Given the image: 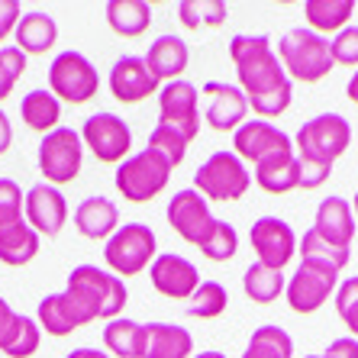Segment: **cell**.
Listing matches in <instances>:
<instances>
[{"instance_id":"cell-1","label":"cell","mask_w":358,"mask_h":358,"mask_svg":"<svg viewBox=\"0 0 358 358\" xmlns=\"http://www.w3.org/2000/svg\"><path fill=\"white\" fill-rule=\"evenodd\" d=\"M229 59L236 65L239 91L249 100V110L259 113V120L281 117L294 100V84L284 75L278 52L271 49L268 36H233L229 42Z\"/></svg>"},{"instance_id":"cell-2","label":"cell","mask_w":358,"mask_h":358,"mask_svg":"<svg viewBox=\"0 0 358 358\" xmlns=\"http://www.w3.org/2000/svg\"><path fill=\"white\" fill-rule=\"evenodd\" d=\"M65 294L75 300L81 310L84 323H97V320H117L126 307V284L123 278L110 275L97 265H78L68 275Z\"/></svg>"},{"instance_id":"cell-3","label":"cell","mask_w":358,"mask_h":358,"mask_svg":"<svg viewBox=\"0 0 358 358\" xmlns=\"http://www.w3.org/2000/svg\"><path fill=\"white\" fill-rule=\"evenodd\" d=\"M278 62L284 75L300 84H317L333 71V55H329V39L307 26H294L278 42Z\"/></svg>"},{"instance_id":"cell-4","label":"cell","mask_w":358,"mask_h":358,"mask_svg":"<svg viewBox=\"0 0 358 358\" xmlns=\"http://www.w3.org/2000/svg\"><path fill=\"white\" fill-rule=\"evenodd\" d=\"M352 142V126L339 113H320V117L300 123L297 136H294V152L300 162L310 165H323L333 168L336 159L345 155Z\"/></svg>"},{"instance_id":"cell-5","label":"cell","mask_w":358,"mask_h":358,"mask_svg":"<svg viewBox=\"0 0 358 358\" xmlns=\"http://www.w3.org/2000/svg\"><path fill=\"white\" fill-rule=\"evenodd\" d=\"M252 187L249 165L236 155V152H213L203 165L194 171V191L200 197L213 200V203H233L242 200Z\"/></svg>"},{"instance_id":"cell-6","label":"cell","mask_w":358,"mask_h":358,"mask_svg":"<svg viewBox=\"0 0 358 358\" xmlns=\"http://www.w3.org/2000/svg\"><path fill=\"white\" fill-rule=\"evenodd\" d=\"M171 181V165L162 155H155L152 149H142L136 155H129L126 162H120L113 184L129 203H149L155 200Z\"/></svg>"},{"instance_id":"cell-7","label":"cell","mask_w":358,"mask_h":358,"mask_svg":"<svg viewBox=\"0 0 358 358\" xmlns=\"http://www.w3.org/2000/svg\"><path fill=\"white\" fill-rule=\"evenodd\" d=\"M155 233L145 223H126L107 239L103 245V262L110 265V275L133 278L155 262Z\"/></svg>"},{"instance_id":"cell-8","label":"cell","mask_w":358,"mask_h":358,"mask_svg":"<svg viewBox=\"0 0 358 358\" xmlns=\"http://www.w3.org/2000/svg\"><path fill=\"white\" fill-rule=\"evenodd\" d=\"M81 165H84V142L75 129L59 126V129H52L49 136H42L39 171H42V178H45V184H52V187L71 184L81 175Z\"/></svg>"},{"instance_id":"cell-9","label":"cell","mask_w":358,"mask_h":358,"mask_svg":"<svg viewBox=\"0 0 358 358\" xmlns=\"http://www.w3.org/2000/svg\"><path fill=\"white\" fill-rule=\"evenodd\" d=\"M49 91L59 97V103H87L100 91V75L87 55L75 49L59 52L49 65Z\"/></svg>"},{"instance_id":"cell-10","label":"cell","mask_w":358,"mask_h":358,"mask_svg":"<svg viewBox=\"0 0 358 358\" xmlns=\"http://www.w3.org/2000/svg\"><path fill=\"white\" fill-rule=\"evenodd\" d=\"M339 287V271L329 265H317V262H300V268L291 275L287 287H284V300L287 307L300 317H310L323 307L326 300Z\"/></svg>"},{"instance_id":"cell-11","label":"cell","mask_w":358,"mask_h":358,"mask_svg":"<svg viewBox=\"0 0 358 358\" xmlns=\"http://www.w3.org/2000/svg\"><path fill=\"white\" fill-rule=\"evenodd\" d=\"M81 142L94 152V159L97 162L120 165V162L129 159V149H133V129H129V123H126L123 117L100 110V113H94V117L84 120Z\"/></svg>"},{"instance_id":"cell-12","label":"cell","mask_w":358,"mask_h":358,"mask_svg":"<svg viewBox=\"0 0 358 358\" xmlns=\"http://www.w3.org/2000/svg\"><path fill=\"white\" fill-rule=\"evenodd\" d=\"M233 152L249 165H265V162L294 152V139L284 129H278L268 120H245L233 133Z\"/></svg>"},{"instance_id":"cell-13","label":"cell","mask_w":358,"mask_h":358,"mask_svg":"<svg viewBox=\"0 0 358 358\" xmlns=\"http://www.w3.org/2000/svg\"><path fill=\"white\" fill-rule=\"evenodd\" d=\"M197 100L200 91L191 81H184V78L168 81L165 87H159V123L171 126L187 142H194L200 133V120H203L197 110Z\"/></svg>"},{"instance_id":"cell-14","label":"cell","mask_w":358,"mask_h":358,"mask_svg":"<svg viewBox=\"0 0 358 358\" xmlns=\"http://www.w3.org/2000/svg\"><path fill=\"white\" fill-rule=\"evenodd\" d=\"M249 245L255 252V262L271 268V271H281L297 255V236H294L291 223H284L278 217L255 220L249 229Z\"/></svg>"},{"instance_id":"cell-15","label":"cell","mask_w":358,"mask_h":358,"mask_svg":"<svg viewBox=\"0 0 358 358\" xmlns=\"http://www.w3.org/2000/svg\"><path fill=\"white\" fill-rule=\"evenodd\" d=\"M165 217H168V226L184 242H191V245H200L207 239L210 229H213V223H217V217L210 213V203L194 187H184V191H178L175 197L168 200Z\"/></svg>"},{"instance_id":"cell-16","label":"cell","mask_w":358,"mask_h":358,"mask_svg":"<svg viewBox=\"0 0 358 358\" xmlns=\"http://www.w3.org/2000/svg\"><path fill=\"white\" fill-rule=\"evenodd\" d=\"M23 217L39 236H59L68 223V200L52 184H33L23 197Z\"/></svg>"},{"instance_id":"cell-17","label":"cell","mask_w":358,"mask_h":358,"mask_svg":"<svg viewBox=\"0 0 358 358\" xmlns=\"http://www.w3.org/2000/svg\"><path fill=\"white\" fill-rule=\"evenodd\" d=\"M149 278H152V287L162 297H171V300H191L194 291L200 287V271L194 268V262L181 259L175 252L155 255V262L149 265Z\"/></svg>"},{"instance_id":"cell-18","label":"cell","mask_w":358,"mask_h":358,"mask_svg":"<svg viewBox=\"0 0 358 358\" xmlns=\"http://www.w3.org/2000/svg\"><path fill=\"white\" fill-rule=\"evenodd\" d=\"M203 94L210 97L207 107V126L217 133H236L245 120H249V100L239 91V84L229 81H207Z\"/></svg>"},{"instance_id":"cell-19","label":"cell","mask_w":358,"mask_h":358,"mask_svg":"<svg viewBox=\"0 0 358 358\" xmlns=\"http://www.w3.org/2000/svg\"><path fill=\"white\" fill-rule=\"evenodd\" d=\"M159 78L145 68V59L139 55H120L117 65L110 68V94L120 103H142L159 91Z\"/></svg>"},{"instance_id":"cell-20","label":"cell","mask_w":358,"mask_h":358,"mask_svg":"<svg viewBox=\"0 0 358 358\" xmlns=\"http://www.w3.org/2000/svg\"><path fill=\"white\" fill-rule=\"evenodd\" d=\"M355 213H352V203L345 197H323L317 207V217H313V233L323 236V239L336 242L342 249H349L352 239H355Z\"/></svg>"},{"instance_id":"cell-21","label":"cell","mask_w":358,"mask_h":358,"mask_svg":"<svg viewBox=\"0 0 358 358\" xmlns=\"http://www.w3.org/2000/svg\"><path fill=\"white\" fill-rule=\"evenodd\" d=\"M142 59L159 81H178L184 75L187 62H191V49H187V42L181 36H159Z\"/></svg>"},{"instance_id":"cell-22","label":"cell","mask_w":358,"mask_h":358,"mask_svg":"<svg viewBox=\"0 0 358 358\" xmlns=\"http://www.w3.org/2000/svg\"><path fill=\"white\" fill-rule=\"evenodd\" d=\"M75 226L84 239H110L120 229V210L117 203L103 194L87 197L75 210Z\"/></svg>"},{"instance_id":"cell-23","label":"cell","mask_w":358,"mask_h":358,"mask_svg":"<svg viewBox=\"0 0 358 358\" xmlns=\"http://www.w3.org/2000/svg\"><path fill=\"white\" fill-rule=\"evenodd\" d=\"M36 323L49 336H55V339H65V336H71L75 329L87 326L81 317V310L75 307V300L68 297V294H49V297H42L39 310H36Z\"/></svg>"},{"instance_id":"cell-24","label":"cell","mask_w":358,"mask_h":358,"mask_svg":"<svg viewBox=\"0 0 358 358\" xmlns=\"http://www.w3.org/2000/svg\"><path fill=\"white\" fill-rule=\"evenodd\" d=\"M145 358H194V336L178 323H145Z\"/></svg>"},{"instance_id":"cell-25","label":"cell","mask_w":358,"mask_h":358,"mask_svg":"<svg viewBox=\"0 0 358 358\" xmlns=\"http://www.w3.org/2000/svg\"><path fill=\"white\" fill-rule=\"evenodd\" d=\"M13 39H17V49L23 55H45V52L55 45L59 39V26L49 13L42 10H33V13H23L13 29Z\"/></svg>"},{"instance_id":"cell-26","label":"cell","mask_w":358,"mask_h":358,"mask_svg":"<svg viewBox=\"0 0 358 358\" xmlns=\"http://www.w3.org/2000/svg\"><path fill=\"white\" fill-rule=\"evenodd\" d=\"M103 13H107V26L123 39H139L152 26V7L145 0H110Z\"/></svg>"},{"instance_id":"cell-27","label":"cell","mask_w":358,"mask_h":358,"mask_svg":"<svg viewBox=\"0 0 358 358\" xmlns=\"http://www.w3.org/2000/svg\"><path fill=\"white\" fill-rule=\"evenodd\" d=\"M352 13H355V0H307L303 3L307 29H313L320 36L342 33L349 26Z\"/></svg>"},{"instance_id":"cell-28","label":"cell","mask_w":358,"mask_h":358,"mask_svg":"<svg viewBox=\"0 0 358 358\" xmlns=\"http://www.w3.org/2000/svg\"><path fill=\"white\" fill-rule=\"evenodd\" d=\"M255 181H259L262 191L275 194V197H281V194H287V191H297L300 187V159H297V152H287V155H278V159L259 165L255 168Z\"/></svg>"},{"instance_id":"cell-29","label":"cell","mask_w":358,"mask_h":358,"mask_svg":"<svg viewBox=\"0 0 358 358\" xmlns=\"http://www.w3.org/2000/svg\"><path fill=\"white\" fill-rule=\"evenodd\" d=\"M20 117H23L26 129L49 136L52 129H59L62 120V103L52 91H29L20 103Z\"/></svg>"},{"instance_id":"cell-30","label":"cell","mask_w":358,"mask_h":358,"mask_svg":"<svg viewBox=\"0 0 358 358\" xmlns=\"http://www.w3.org/2000/svg\"><path fill=\"white\" fill-rule=\"evenodd\" d=\"M103 345L117 358H145V323L136 320H110L103 326Z\"/></svg>"},{"instance_id":"cell-31","label":"cell","mask_w":358,"mask_h":358,"mask_svg":"<svg viewBox=\"0 0 358 358\" xmlns=\"http://www.w3.org/2000/svg\"><path fill=\"white\" fill-rule=\"evenodd\" d=\"M36 255H39V233L26 220L0 233V262L3 265H29Z\"/></svg>"},{"instance_id":"cell-32","label":"cell","mask_w":358,"mask_h":358,"mask_svg":"<svg viewBox=\"0 0 358 358\" xmlns=\"http://www.w3.org/2000/svg\"><path fill=\"white\" fill-rule=\"evenodd\" d=\"M242 291H245L249 300L262 303V307H265V303H275V300L284 294V275L255 262V265H249L245 275H242Z\"/></svg>"},{"instance_id":"cell-33","label":"cell","mask_w":358,"mask_h":358,"mask_svg":"<svg viewBox=\"0 0 358 358\" xmlns=\"http://www.w3.org/2000/svg\"><path fill=\"white\" fill-rule=\"evenodd\" d=\"M297 252H300V262H317V265H329L336 271H342L352 259V249H342L336 242L317 236L313 229H307L303 239H297Z\"/></svg>"},{"instance_id":"cell-34","label":"cell","mask_w":358,"mask_h":358,"mask_svg":"<svg viewBox=\"0 0 358 358\" xmlns=\"http://www.w3.org/2000/svg\"><path fill=\"white\" fill-rule=\"evenodd\" d=\"M294 355V339L284 333L281 326H259L249 336V345L242 352V358H291Z\"/></svg>"},{"instance_id":"cell-35","label":"cell","mask_w":358,"mask_h":358,"mask_svg":"<svg viewBox=\"0 0 358 358\" xmlns=\"http://www.w3.org/2000/svg\"><path fill=\"white\" fill-rule=\"evenodd\" d=\"M229 307V294L220 281H200V287L194 291V297L187 300V313L197 320H217Z\"/></svg>"},{"instance_id":"cell-36","label":"cell","mask_w":358,"mask_h":358,"mask_svg":"<svg viewBox=\"0 0 358 358\" xmlns=\"http://www.w3.org/2000/svg\"><path fill=\"white\" fill-rule=\"evenodd\" d=\"M197 249L203 252V259H210V262H229V259H236V252H239V236H236V229L229 223L217 220L213 229L207 233V239L200 242Z\"/></svg>"},{"instance_id":"cell-37","label":"cell","mask_w":358,"mask_h":358,"mask_svg":"<svg viewBox=\"0 0 358 358\" xmlns=\"http://www.w3.org/2000/svg\"><path fill=\"white\" fill-rule=\"evenodd\" d=\"M187 145H191V142L184 139L178 129H171V126L159 123V126H155V129L149 133V145H145V149H152L155 155H162V159H165L171 168H178V165L184 162V155H187Z\"/></svg>"},{"instance_id":"cell-38","label":"cell","mask_w":358,"mask_h":358,"mask_svg":"<svg viewBox=\"0 0 358 358\" xmlns=\"http://www.w3.org/2000/svg\"><path fill=\"white\" fill-rule=\"evenodd\" d=\"M23 187L13 178H0V233L23 223Z\"/></svg>"},{"instance_id":"cell-39","label":"cell","mask_w":358,"mask_h":358,"mask_svg":"<svg viewBox=\"0 0 358 358\" xmlns=\"http://www.w3.org/2000/svg\"><path fill=\"white\" fill-rule=\"evenodd\" d=\"M39 323H36L33 317H26V313H20V326L17 333H13V339H10V345L3 349V355L7 358H33L36 349H39Z\"/></svg>"},{"instance_id":"cell-40","label":"cell","mask_w":358,"mask_h":358,"mask_svg":"<svg viewBox=\"0 0 358 358\" xmlns=\"http://www.w3.org/2000/svg\"><path fill=\"white\" fill-rule=\"evenodd\" d=\"M26 71V55L17 45H0V100L13 94V84Z\"/></svg>"},{"instance_id":"cell-41","label":"cell","mask_w":358,"mask_h":358,"mask_svg":"<svg viewBox=\"0 0 358 358\" xmlns=\"http://www.w3.org/2000/svg\"><path fill=\"white\" fill-rule=\"evenodd\" d=\"M336 310H339L342 323L349 326L352 339H358V275L339 281V287H336Z\"/></svg>"},{"instance_id":"cell-42","label":"cell","mask_w":358,"mask_h":358,"mask_svg":"<svg viewBox=\"0 0 358 358\" xmlns=\"http://www.w3.org/2000/svg\"><path fill=\"white\" fill-rule=\"evenodd\" d=\"M329 55L333 65L358 68V26H345L342 33H336V39H329Z\"/></svg>"},{"instance_id":"cell-43","label":"cell","mask_w":358,"mask_h":358,"mask_svg":"<svg viewBox=\"0 0 358 358\" xmlns=\"http://www.w3.org/2000/svg\"><path fill=\"white\" fill-rule=\"evenodd\" d=\"M329 171H333V168L300 162V191H317V187H323V184L329 181Z\"/></svg>"},{"instance_id":"cell-44","label":"cell","mask_w":358,"mask_h":358,"mask_svg":"<svg viewBox=\"0 0 358 358\" xmlns=\"http://www.w3.org/2000/svg\"><path fill=\"white\" fill-rule=\"evenodd\" d=\"M226 17H229V7L223 0H200V26L217 29V26L226 23Z\"/></svg>"},{"instance_id":"cell-45","label":"cell","mask_w":358,"mask_h":358,"mask_svg":"<svg viewBox=\"0 0 358 358\" xmlns=\"http://www.w3.org/2000/svg\"><path fill=\"white\" fill-rule=\"evenodd\" d=\"M17 326H20V313L10 307L7 300L0 297V352L10 345V339H13V333H17Z\"/></svg>"},{"instance_id":"cell-46","label":"cell","mask_w":358,"mask_h":358,"mask_svg":"<svg viewBox=\"0 0 358 358\" xmlns=\"http://www.w3.org/2000/svg\"><path fill=\"white\" fill-rule=\"evenodd\" d=\"M20 17H23V7H20L17 0H0V42L7 39V36H13Z\"/></svg>"},{"instance_id":"cell-47","label":"cell","mask_w":358,"mask_h":358,"mask_svg":"<svg viewBox=\"0 0 358 358\" xmlns=\"http://www.w3.org/2000/svg\"><path fill=\"white\" fill-rule=\"evenodd\" d=\"M307 358H358V339L342 336V339L329 342V349H326L323 355H307Z\"/></svg>"},{"instance_id":"cell-48","label":"cell","mask_w":358,"mask_h":358,"mask_svg":"<svg viewBox=\"0 0 358 358\" xmlns=\"http://www.w3.org/2000/svg\"><path fill=\"white\" fill-rule=\"evenodd\" d=\"M178 20L184 29H200V0H181L178 3Z\"/></svg>"},{"instance_id":"cell-49","label":"cell","mask_w":358,"mask_h":358,"mask_svg":"<svg viewBox=\"0 0 358 358\" xmlns=\"http://www.w3.org/2000/svg\"><path fill=\"white\" fill-rule=\"evenodd\" d=\"M13 145V126H10V117L0 110V155H7V149Z\"/></svg>"},{"instance_id":"cell-50","label":"cell","mask_w":358,"mask_h":358,"mask_svg":"<svg viewBox=\"0 0 358 358\" xmlns=\"http://www.w3.org/2000/svg\"><path fill=\"white\" fill-rule=\"evenodd\" d=\"M65 358H110V355L100 349H71Z\"/></svg>"},{"instance_id":"cell-51","label":"cell","mask_w":358,"mask_h":358,"mask_svg":"<svg viewBox=\"0 0 358 358\" xmlns=\"http://www.w3.org/2000/svg\"><path fill=\"white\" fill-rule=\"evenodd\" d=\"M345 94H349V100L358 107V68H355V75L349 78V87H345Z\"/></svg>"},{"instance_id":"cell-52","label":"cell","mask_w":358,"mask_h":358,"mask_svg":"<svg viewBox=\"0 0 358 358\" xmlns=\"http://www.w3.org/2000/svg\"><path fill=\"white\" fill-rule=\"evenodd\" d=\"M194 358H226L223 352H217V349H207V352H197Z\"/></svg>"},{"instance_id":"cell-53","label":"cell","mask_w":358,"mask_h":358,"mask_svg":"<svg viewBox=\"0 0 358 358\" xmlns=\"http://www.w3.org/2000/svg\"><path fill=\"white\" fill-rule=\"evenodd\" d=\"M352 213H355V223H358V191H355V200H352Z\"/></svg>"}]
</instances>
